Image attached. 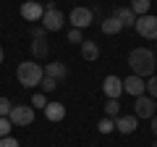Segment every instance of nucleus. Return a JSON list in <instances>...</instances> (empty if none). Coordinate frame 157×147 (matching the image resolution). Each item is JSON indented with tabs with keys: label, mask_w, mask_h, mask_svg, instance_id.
Segmentation results:
<instances>
[{
	"label": "nucleus",
	"mask_w": 157,
	"mask_h": 147,
	"mask_svg": "<svg viewBox=\"0 0 157 147\" xmlns=\"http://www.w3.org/2000/svg\"><path fill=\"white\" fill-rule=\"evenodd\" d=\"M128 66L131 71L136 74V76H141V79H147V76H152L155 74V53L149 50V47H134V50L128 53Z\"/></svg>",
	"instance_id": "f257e3e1"
},
{
	"label": "nucleus",
	"mask_w": 157,
	"mask_h": 147,
	"mask_svg": "<svg viewBox=\"0 0 157 147\" xmlns=\"http://www.w3.org/2000/svg\"><path fill=\"white\" fill-rule=\"evenodd\" d=\"M16 79L21 87H39V81L45 79V68L37 61H21L16 68Z\"/></svg>",
	"instance_id": "f03ea898"
},
{
	"label": "nucleus",
	"mask_w": 157,
	"mask_h": 147,
	"mask_svg": "<svg viewBox=\"0 0 157 147\" xmlns=\"http://www.w3.org/2000/svg\"><path fill=\"white\" fill-rule=\"evenodd\" d=\"M39 24H42L47 32H60L63 24H66V16L52 6V0H47V3H45V16H42V21H39Z\"/></svg>",
	"instance_id": "7ed1b4c3"
},
{
	"label": "nucleus",
	"mask_w": 157,
	"mask_h": 147,
	"mask_svg": "<svg viewBox=\"0 0 157 147\" xmlns=\"http://www.w3.org/2000/svg\"><path fill=\"white\" fill-rule=\"evenodd\" d=\"M134 116L136 118H152V116H157V100H152L149 95H139L134 100Z\"/></svg>",
	"instance_id": "20e7f679"
},
{
	"label": "nucleus",
	"mask_w": 157,
	"mask_h": 147,
	"mask_svg": "<svg viewBox=\"0 0 157 147\" xmlns=\"http://www.w3.org/2000/svg\"><path fill=\"white\" fill-rule=\"evenodd\" d=\"M134 29L144 37V40H157V16L147 13V16H139L134 24Z\"/></svg>",
	"instance_id": "39448f33"
},
{
	"label": "nucleus",
	"mask_w": 157,
	"mask_h": 147,
	"mask_svg": "<svg viewBox=\"0 0 157 147\" xmlns=\"http://www.w3.org/2000/svg\"><path fill=\"white\" fill-rule=\"evenodd\" d=\"M8 121L13 126H29L34 121V108L32 105H13L11 113H8Z\"/></svg>",
	"instance_id": "423d86ee"
},
{
	"label": "nucleus",
	"mask_w": 157,
	"mask_h": 147,
	"mask_svg": "<svg viewBox=\"0 0 157 147\" xmlns=\"http://www.w3.org/2000/svg\"><path fill=\"white\" fill-rule=\"evenodd\" d=\"M68 21H71L73 29H86L94 21V11H92V8H73L71 16H68Z\"/></svg>",
	"instance_id": "0eeeda50"
},
{
	"label": "nucleus",
	"mask_w": 157,
	"mask_h": 147,
	"mask_svg": "<svg viewBox=\"0 0 157 147\" xmlns=\"http://www.w3.org/2000/svg\"><path fill=\"white\" fill-rule=\"evenodd\" d=\"M21 16L26 18V21H42V16H45V6L39 3V0H26L21 6Z\"/></svg>",
	"instance_id": "6e6552de"
},
{
	"label": "nucleus",
	"mask_w": 157,
	"mask_h": 147,
	"mask_svg": "<svg viewBox=\"0 0 157 147\" xmlns=\"http://www.w3.org/2000/svg\"><path fill=\"white\" fill-rule=\"evenodd\" d=\"M102 92H105L107 100H118L121 92H123V79H118V76H105V81H102Z\"/></svg>",
	"instance_id": "1a4fd4ad"
},
{
	"label": "nucleus",
	"mask_w": 157,
	"mask_h": 147,
	"mask_svg": "<svg viewBox=\"0 0 157 147\" xmlns=\"http://www.w3.org/2000/svg\"><path fill=\"white\" fill-rule=\"evenodd\" d=\"M123 92L139 97V95H144V92H147V81L141 79V76H136V74H131V76H126V79H123Z\"/></svg>",
	"instance_id": "9d476101"
},
{
	"label": "nucleus",
	"mask_w": 157,
	"mask_h": 147,
	"mask_svg": "<svg viewBox=\"0 0 157 147\" xmlns=\"http://www.w3.org/2000/svg\"><path fill=\"white\" fill-rule=\"evenodd\" d=\"M136 126H139V118H136V116H118L115 118V129L121 131V134H134Z\"/></svg>",
	"instance_id": "9b49d317"
},
{
	"label": "nucleus",
	"mask_w": 157,
	"mask_h": 147,
	"mask_svg": "<svg viewBox=\"0 0 157 147\" xmlns=\"http://www.w3.org/2000/svg\"><path fill=\"white\" fill-rule=\"evenodd\" d=\"M113 16H115L118 21L123 24V29H126V26H131V29H134V24H136V18H139V16H136V13L131 11L128 6H118V8H115V13H113Z\"/></svg>",
	"instance_id": "f8f14e48"
},
{
	"label": "nucleus",
	"mask_w": 157,
	"mask_h": 147,
	"mask_svg": "<svg viewBox=\"0 0 157 147\" xmlns=\"http://www.w3.org/2000/svg\"><path fill=\"white\" fill-rule=\"evenodd\" d=\"M45 116H47V121L58 124V121L66 118V105H63V102H47L45 105Z\"/></svg>",
	"instance_id": "ddd939ff"
},
{
	"label": "nucleus",
	"mask_w": 157,
	"mask_h": 147,
	"mask_svg": "<svg viewBox=\"0 0 157 147\" xmlns=\"http://www.w3.org/2000/svg\"><path fill=\"white\" fill-rule=\"evenodd\" d=\"M45 76H52L55 81H60V79H66V76H68V66H66V63H60V61L47 63V66H45Z\"/></svg>",
	"instance_id": "4468645a"
},
{
	"label": "nucleus",
	"mask_w": 157,
	"mask_h": 147,
	"mask_svg": "<svg viewBox=\"0 0 157 147\" xmlns=\"http://www.w3.org/2000/svg\"><path fill=\"white\" fill-rule=\"evenodd\" d=\"M81 58L84 61H97L100 58V45L92 42V40H84L81 42Z\"/></svg>",
	"instance_id": "2eb2a0df"
},
{
	"label": "nucleus",
	"mask_w": 157,
	"mask_h": 147,
	"mask_svg": "<svg viewBox=\"0 0 157 147\" xmlns=\"http://www.w3.org/2000/svg\"><path fill=\"white\" fill-rule=\"evenodd\" d=\"M100 29H102L105 34H118L121 29H123V24L118 21L115 16H107V18H102V21H100Z\"/></svg>",
	"instance_id": "dca6fc26"
},
{
	"label": "nucleus",
	"mask_w": 157,
	"mask_h": 147,
	"mask_svg": "<svg viewBox=\"0 0 157 147\" xmlns=\"http://www.w3.org/2000/svg\"><path fill=\"white\" fill-rule=\"evenodd\" d=\"M32 55L37 58V61H42V58H47V53H50V47H47L45 40H32Z\"/></svg>",
	"instance_id": "f3484780"
},
{
	"label": "nucleus",
	"mask_w": 157,
	"mask_h": 147,
	"mask_svg": "<svg viewBox=\"0 0 157 147\" xmlns=\"http://www.w3.org/2000/svg\"><path fill=\"white\" fill-rule=\"evenodd\" d=\"M149 6H152V0H131V11L136 13V16H147L149 13Z\"/></svg>",
	"instance_id": "a211bd4d"
},
{
	"label": "nucleus",
	"mask_w": 157,
	"mask_h": 147,
	"mask_svg": "<svg viewBox=\"0 0 157 147\" xmlns=\"http://www.w3.org/2000/svg\"><path fill=\"white\" fill-rule=\"evenodd\" d=\"M105 116L118 118V116H121V102H118V100H107L105 102Z\"/></svg>",
	"instance_id": "6ab92c4d"
},
{
	"label": "nucleus",
	"mask_w": 157,
	"mask_h": 147,
	"mask_svg": "<svg viewBox=\"0 0 157 147\" xmlns=\"http://www.w3.org/2000/svg\"><path fill=\"white\" fill-rule=\"evenodd\" d=\"M100 131L102 134H110V131H115V118H110V116H105V118H100Z\"/></svg>",
	"instance_id": "aec40b11"
},
{
	"label": "nucleus",
	"mask_w": 157,
	"mask_h": 147,
	"mask_svg": "<svg viewBox=\"0 0 157 147\" xmlns=\"http://www.w3.org/2000/svg\"><path fill=\"white\" fill-rule=\"evenodd\" d=\"M29 34H32V40H45L47 29L42 26V24H32V29H29Z\"/></svg>",
	"instance_id": "412c9836"
},
{
	"label": "nucleus",
	"mask_w": 157,
	"mask_h": 147,
	"mask_svg": "<svg viewBox=\"0 0 157 147\" xmlns=\"http://www.w3.org/2000/svg\"><path fill=\"white\" fill-rule=\"evenodd\" d=\"M39 87H42V92H55L58 89V81L52 79V76H45V79L39 81Z\"/></svg>",
	"instance_id": "4be33fe9"
},
{
	"label": "nucleus",
	"mask_w": 157,
	"mask_h": 147,
	"mask_svg": "<svg viewBox=\"0 0 157 147\" xmlns=\"http://www.w3.org/2000/svg\"><path fill=\"white\" fill-rule=\"evenodd\" d=\"M11 129H13V124L6 116H0V139H3V137H11Z\"/></svg>",
	"instance_id": "5701e85b"
},
{
	"label": "nucleus",
	"mask_w": 157,
	"mask_h": 147,
	"mask_svg": "<svg viewBox=\"0 0 157 147\" xmlns=\"http://www.w3.org/2000/svg\"><path fill=\"white\" fill-rule=\"evenodd\" d=\"M147 92H149L152 100H157V76H149V81H147Z\"/></svg>",
	"instance_id": "b1692460"
},
{
	"label": "nucleus",
	"mask_w": 157,
	"mask_h": 147,
	"mask_svg": "<svg viewBox=\"0 0 157 147\" xmlns=\"http://www.w3.org/2000/svg\"><path fill=\"white\" fill-rule=\"evenodd\" d=\"M11 108H13V102L8 100V97H0V116H6V118H8V113H11Z\"/></svg>",
	"instance_id": "393cba45"
},
{
	"label": "nucleus",
	"mask_w": 157,
	"mask_h": 147,
	"mask_svg": "<svg viewBox=\"0 0 157 147\" xmlns=\"http://www.w3.org/2000/svg\"><path fill=\"white\" fill-rule=\"evenodd\" d=\"M68 42H73V45H81V29H71V32H68Z\"/></svg>",
	"instance_id": "a878e982"
},
{
	"label": "nucleus",
	"mask_w": 157,
	"mask_h": 147,
	"mask_svg": "<svg viewBox=\"0 0 157 147\" xmlns=\"http://www.w3.org/2000/svg\"><path fill=\"white\" fill-rule=\"evenodd\" d=\"M32 105H37V108H42V110H45V105H47V100H45V92H37V95L32 97Z\"/></svg>",
	"instance_id": "bb28decb"
},
{
	"label": "nucleus",
	"mask_w": 157,
	"mask_h": 147,
	"mask_svg": "<svg viewBox=\"0 0 157 147\" xmlns=\"http://www.w3.org/2000/svg\"><path fill=\"white\" fill-rule=\"evenodd\" d=\"M0 147H18V139H13V137H3V139H0Z\"/></svg>",
	"instance_id": "cd10ccee"
},
{
	"label": "nucleus",
	"mask_w": 157,
	"mask_h": 147,
	"mask_svg": "<svg viewBox=\"0 0 157 147\" xmlns=\"http://www.w3.org/2000/svg\"><path fill=\"white\" fill-rule=\"evenodd\" d=\"M149 121H152V131H155V134H157V116H152Z\"/></svg>",
	"instance_id": "c85d7f7f"
},
{
	"label": "nucleus",
	"mask_w": 157,
	"mask_h": 147,
	"mask_svg": "<svg viewBox=\"0 0 157 147\" xmlns=\"http://www.w3.org/2000/svg\"><path fill=\"white\" fill-rule=\"evenodd\" d=\"M3 58H6V53H3V45H0V63H3Z\"/></svg>",
	"instance_id": "c756f323"
},
{
	"label": "nucleus",
	"mask_w": 157,
	"mask_h": 147,
	"mask_svg": "<svg viewBox=\"0 0 157 147\" xmlns=\"http://www.w3.org/2000/svg\"><path fill=\"white\" fill-rule=\"evenodd\" d=\"M152 147H157V139H155V145H152Z\"/></svg>",
	"instance_id": "7c9ffc66"
},
{
	"label": "nucleus",
	"mask_w": 157,
	"mask_h": 147,
	"mask_svg": "<svg viewBox=\"0 0 157 147\" xmlns=\"http://www.w3.org/2000/svg\"><path fill=\"white\" fill-rule=\"evenodd\" d=\"M45 3H47V0H45Z\"/></svg>",
	"instance_id": "2f4dec72"
}]
</instances>
